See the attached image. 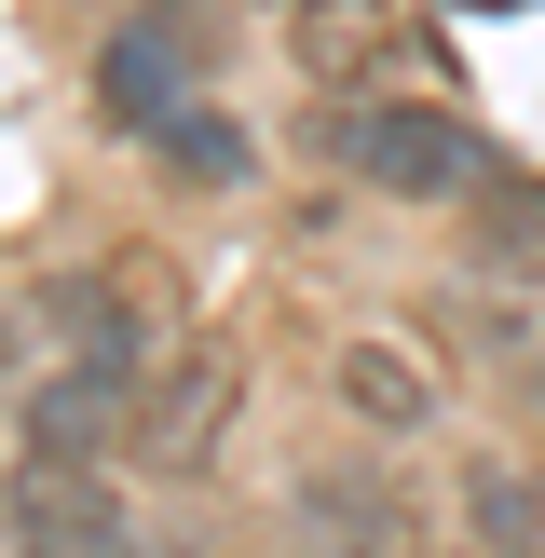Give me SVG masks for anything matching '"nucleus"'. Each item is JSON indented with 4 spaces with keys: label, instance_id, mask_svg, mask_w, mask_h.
<instances>
[{
    "label": "nucleus",
    "instance_id": "nucleus-3",
    "mask_svg": "<svg viewBox=\"0 0 545 558\" xmlns=\"http://www.w3.org/2000/svg\"><path fill=\"white\" fill-rule=\"evenodd\" d=\"M287 69L327 109L354 96H409V69H436V27L409 0H287Z\"/></svg>",
    "mask_w": 545,
    "mask_h": 558
},
{
    "label": "nucleus",
    "instance_id": "nucleus-10",
    "mask_svg": "<svg viewBox=\"0 0 545 558\" xmlns=\"http://www.w3.org/2000/svg\"><path fill=\"white\" fill-rule=\"evenodd\" d=\"M96 558H150V545H96Z\"/></svg>",
    "mask_w": 545,
    "mask_h": 558
},
{
    "label": "nucleus",
    "instance_id": "nucleus-5",
    "mask_svg": "<svg viewBox=\"0 0 545 558\" xmlns=\"http://www.w3.org/2000/svg\"><path fill=\"white\" fill-rule=\"evenodd\" d=\"M0 545H14V558H96V545H136V505L109 490V463H27L14 450Z\"/></svg>",
    "mask_w": 545,
    "mask_h": 558
},
{
    "label": "nucleus",
    "instance_id": "nucleus-2",
    "mask_svg": "<svg viewBox=\"0 0 545 558\" xmlns=\"http://www.w3.org/2000/svg\"><path fill=\"white\" fill-rule=\"evenodd\" d=\"M272 545L287 558H450L436 518L409 505L382 463H300L287 505H272Z\"/></svg>",
    "mask_w": 545,
    "mask_h": 558
},
{
    "label": "nucleus",
    "instance_id": "nucleus-1",
    "mask_svg": "<svg viewBox=\"0 0 545 558\" xmlns=\"http://www.w3.org/2000/svg\"><path fill=\"white\" fill-rule=\"evenodd\" d=\"M314 150L341 163L354 191H382V205H477V191L505 178V150H491L450 96H354V109L314 123Z\"/></svg>",
    "mask_w": 545,
    "mask_h": 558
},
{
    "label": "nucleus",
    "instance_id": "nucleus-8",
    "mask_svg": "<svg viewBox=\"0 0 545 558\" xmlns=\"http://www.w3.org/2000/svg\"><path fill=\"white\" fill-rule=\"evenodd\" d=\"M463 232H477L491 287H545V178H532V163H505V178L463 205Z\"/></svg>",
    "mask_w": 545,
    "mask_h": 558
},
{
    "label": "nucleus",
    "instance_id": "nucleus-7",
    "mask_svg": "<svg viewBox=\"0 0 545 558\" xmlns=\"http://www.w3.org/2000/svg\"><path fill=\"white\" fill-rule=\"evenodd\" d=\"M450 505H463V545H477V558H545V463L477 450L450 477Z\"/></svg>",
    "mask_w": 545,
    "mask_h": 558
},
{
    "label": "nucleus",
    "instance_id": "nucleus-4",
    "mask_svg": "<svg viewBox=\"0 0 545 558\" xmlns=\"http://www.w3.org/2000/svg\"><path fill=\"white\" fill-rule=\"evenodd\" d=\"M232 423H245V354L205 327L178 368H150V396H136V450H150L164 477H191V463H218V436H232Z\"/></svg>",
    "mask_w": 545,
    "mask_h": 558
},
{
    "label": "nucleus",
    "instance_id": "nucleus-9",
    "mask_svg": "<svg viewBox=\"0 0 545 558\" xmlns=\"http://www.w3.org/2000/svg\"><path fill=\"white\" fill-rule=\"evenodd\" d=\"M109 109H123V123L136 136H164V123H178V109H191V82H178V41H109Z\"/></svg>",
    "mask_w": 545,
    "mask_h": 558
},
{
    "label": "nucleus",
    "instance_id": "nucleus-6",
    "mask_svg": "<svg viewBox=\"0 0 545 558\" xmlns=\"http://www.w3.org/2000/svg\"><path fill=\"white\" fill-rule=\"evenodd\" d=\"M327 396H341L354 436H382V450H409V436L450 423V381H436L423 341H382V327H354L341 354H327Z\"/></svg>",
    "mask_w": 545,
    "mask_h": 558
}]
</instances>
